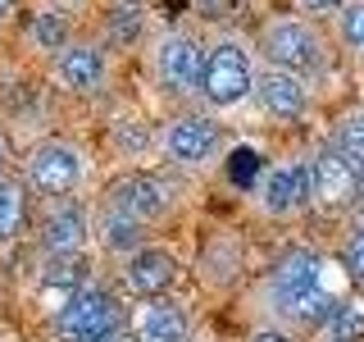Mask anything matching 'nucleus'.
Here are the masks:
<instances>
[{
	"label": "nucleus",
	"mask_w": 364,
	"mask_h": 342,
	"mask_svg": "<svg viewBox=\"0 0 364 342\" xmlns=\"http://www.w3.org/2000/svg\"><path fill=\"white\" fill-rule=\"evenodd\" d=\"M328 269L333 265H328L314 247L282 251V256L269 265V279H264L269 311L291 328H323L328 315L341 306L337 288L328 283Z\"/></svg>",
	"instance_id": "f257e3e1"
},
{
	"label": "nucleus",
	"mask_w": 364,
	"mask_h": 342,
	"mask_svg": "<svg viewBox=\"0 0 364 342\" xmlns=\"http://www.w3.org/2000/svg\"><path fill=\"white\" fill-rule=\"evenodd\" d=\"M255 55L242 37H219L205 51V78H200V100L210 110H237L255 96Z\"/></svg>",
	"instance_id": "f03ea898"
},
{
	"label": "nucleus",
	"mask_w": 364,
	"mask_h": 342,
	"mask_svg": "<svg viewBox=\"0 0 364 342\" xmlns=\"http://www.w3.org/2000/svg\"><path fill=\"white\" fill-rule=\"evenodd\" d=\"M259 55H264V64L301 73V78H314L328 64V46L318 37L314 19L305 14H273L259 28Z\"/></svg>",
	"instance_id": "7ed1b4c3"
},
{
	"label": "nucleus",
	"mask_w": 364,
	"mask_h": 342,
	"mask_svg": "<svg viewBox=\"0 0 364 342\" xmlns=\"http://www.w3.org/2000/svg\"><path fill=\"white\" fill-rule=\"evenodd\" d=\"M123 301L114 296L109 288H96L87 283L77 296H68L60 311L50 315L55 324V338L60 342H105L114 333H123Z\"/></svg>",
	"instance_id": "20e7f679"
},
{
	"label": "nucleus",
	"mask_w": 364,
	"mask_h": 342,
	"mask_svg": "<svg viewBox=\"0 0 364 342\" xmlns=\"http://www.w3.org/2000/svg\"><path fill=\"white\" fill-rule=\"evenodd\" d=\"M205 46L196 32L187 28H168L164 37L155 41V83L164 96H200V78H205Z\"/></svg>",
	"instance_id": "39448f33"
},
{
	"label": "nucleus",
	"mask_w": 364,
	"mask_h": 342,
	"mask_svg": "<svg viewBox=\"0 0 364 342\" xmlns=\"http://www.w3.org/2000/svg\"><path fill=\"white\" fill-rule=\"evenodd\" d=\"M23 182L37 187L41 197H68V192H77L87 182V155H82V146L60 142V137L37 142L28 151V160H23Z\"/></svg>",
	"instance_id": "423d86ee"
},
{
	"label": "nucleus",
	"mask_w": 364,
	"mask_h": 342,
	"mask_svg": "<svg viewBox=\"0 0 364 342\" xmlns=\"http://www.w3.org/2000/svg\"><path fill=\"white\" fill-rule=\"evenodd\" d=\"M255 201L269 219H291V214L310 210L314 205V174L310 160H273L264 165V174L255 182Z\"/></svg>",
	"instance_id": "0eeeda50"
},
{
	"label": "nucleus",
	"mask_w": 364,
	"mask_h": 342,
	"mask_svg": "<svg viewBox=\"0 0 364 342\" xmlns=\"http://www.w3.org/2000/svg\"><path fill=\"white\" fill-rule=\"evenodd\" d=\"M223 146V133L210 114L200 110H187V114H173L159 133V155L168 160L173 169H205Z\"/></svg>",
	"instance_id": "6e6552de"
},
{
	"label": "nucleus",
	"mask_w": 364,
	"mask_h": 342,
	"mask_svg": "<svg viewBox=\"0 0 364 342\" xmlns=\"http://www.w3.org/2000/svg\"><path fill=\"white\" fill-rule=\"evenodd\" d=\"M173 182L151 174V169H128V174H119L105 187V205H114V210L132 214V219H141L146 228L159 224L168 210H173Z\"/></svg>",
	"instance_id": "1a4fd4ad"
},
{
	"label": "nucleus",
	"mask_w": 364,
	"mask_h": 342,
	"mask_svg": "<svg viewBox=\"0 0 364 342\" xmlns=\"http://www.w3.org/2000/svg\"><path fill=\"white\" fill-rule=\"evenodd\" d=\"M178 256L168 247H155V242H146V247H136L132 256H123V265H119V279H123V288H128L132 296H141V301H155V296H164L168 288L178 283Z\"/></svg>",
	"instance_id": "9d476101"
},
{
	"label": "nucleus",
	"mask_w": 364,
	"mask_h": 342,
	"mask_svg": "<svg viewBox=\"0 0 364 342\" xmlns=\"http://www.w3.org/2000/svg\"><path fill=\"white\" fill-rule=\"evenodd\" d=\"M255 100H259V110H264L269 119L296 123V119L310 114V78L264 64V68H259V78H255Z\"/></svg>",
	"instance_id": "9b49d317"
},
{
	"label": "nucleus",
	"mask_w": 364,
	"mask_h": 342,
	"mask_svg": "<svg viewBox=\"0 0 364 342\" xmlns=\"http://www.w3.org/2000/svg\"><path fill=\"white\" fill-rule=\"evenodd\" d=\"M310 174H314V205L346 210V205L360 201V169L337 146H323V151L310 155Z\"/></svg>",
	"instance_id": "f8f14e48"
},
{
	"label": "nucleus",
	"mask_w": 364,
	"mask_h": 342,
	"mask_svg": "<svg viewBox=\"0 0 364 342\" xmlns=\"http://www.w3.org/2000/svg\"><path fill=\"white\" fill-rule=\"evenodd\" d=\"M50 73L55 83H60L64 91H77V96H91V91L105 87V51H100L96 41H68L60 55L50 60Z\"/></svg>",
	"instance_id": "ddd939ff"
},
{
	"label": "nucleus",
	"mask_w": 364,
	"mask_h": 342,
	"mask_svg": "<svg viewBox=\"0 0 364 342\" xmlns=\"http://www.w3.org/2000/svg\"><path fill=\"white\" fill-rule=\"evenodd\" d=\"M87 237H91V219H87L82 205L68 201V197L41 219V247H46V256H55V260H73V256H82Z\"/></svg>",
	"instance_id": "4468645a"
},
{
	"label": "nucleus",
	"mask_w": 364,
	"mask_h": 342,
	"mask_svg": "<svg viewBox=\"0 0 364 342\" xmlns=\"http://www.w3.org/2000/svg\"><path fill=\"white\" fill-rule=\"evenodd\" d=\"M132 338L136 342H187L191 338V315L168 296L141 301L132 315Z\"/></svg>",
	"instance_id": "2eb2a0df"
},
{
	"label": "nucleus",
	"mask_w": 364,
	"mask_h": 342,
	"mask_svg": "<svg viewBox=\"0 0 364 342\" xmlns=\"http://www.w3.org/2000/svg\"><path fill=\"white\" fill-rule=\"evenodd\" d=\"M96 233H100V242H105V251H119V256H132L136 247H146V224L132 219V214H123V210H114V205L100 210Z\"/></svg>",
	"instance_id": "dca6fc26"
},
{
	"label": "nucleus",
	"mask_w": 364,
	"mask_h": 342,
	"mask_svg": "<svg viewBox=\"0 0 364 342\" xmlns=\"http://www.w3.org/2000/svg\"><path fill=\"white\" fill-rule=\"evenodd\" d=\"M318 333H323V342H364V306L341 296V306L328 315V324Z\"/></svg>",
	"instance_id": "f3484780"
},
{
	"label": "nucleus",
	"mask_w": 364,
	"mask_h": 342,
	"mask_svg": "<svg viewBox=\"0 0 364 342\" xmlns=\"http://www.w3.org/2000/svg\"><path fill=\"white\" fill-rule=\"evenodd\" d=\"M23 214H28V197H23V182L0 178V247L18 237Z\"/></svg>",
	"instance_id": "a211bd4d"
},
{
	"label": "nucleus",
	"mask_w": 364,
	"mask_h": 342,
	"mask_svg": "<svg viewBox=\"0 0 364 342\" xmlns=\"http://www.w3.org/2000/svg\"><path fill=\"white\" fill-rule=\"evenodd\" d=\"M333 146L350 160L355 169H364V105L360 110H346L337 119V133H333Z\"/></svg>",
	"instance_id": "6ab92c4d"
},
{
	"label": "nucleus",
	"mask_w": 364,
	"mask_h": 342,
	"mask_svg": "<svg viewBox=\"0 0 364 342\" xmlns=\"http://www.w3.org/2000/svg\"><path fill=\"white\" fill-rule=\"evenodd\" d=\"M333 23H337V41L346 46L355 60H364V0H346L333 14Z\"/></svg>",
	"instance_id": "aec40b11"
},
{
	"label": "nucleus",
	"mask_w": 364,
	"mask_h": 342,
	"mask_svg": "<svg viewBox=\"0 0 364 342\" xmlns=\"http://www.w3.org/2000/svg\"><path fill=\"white\" fill-rule=\"evenodd\" d=\"M28 37H32V46H41V51L60 55L64 46H68V28H64V19L55 14V9H46V14H37V19L28 23Z\"/></svg>",
	"instance_id": "412c9836"
},
{
	"label": "nucleus",
	"mask_w": 364,
	"mask_h": 342,
	"mask_svg": "<svg viewBox=\"0 0 364 342\" xmlns=\"http://www.w3.org/2000/svg\"><path fill=\"white\" fill-rule=\"evenodd\" d=\"M341 269L350 274L355 288H364V219H355L341 237Z\"/></svg>",
	"instance_id": "4be33fe9"
},
{
	"label": "nucleus",
	"mask_w": 364,
	"mask_h": 342,
	"mask_svg": "<svg viewBox=\"0 0 364 342\" xmlns=\"http://www.w3.org/2000/svg\"><path fill=\"white\" fill-rule=\"evenodd\" d=\"M259 174H264V155L250 151V146H237L232 160H228V178H232L237 187H250V192H255Z\"/></svg>",
	"instance_id": "5701e85b"
},
{
	"label": "nucleus",
	"mask_w": 364,
	"mask_h": 342,
	"mask_svg": "<svg viewBox=\"0 0 364 342\" xmlns=\"http://www.w3.org/2000/svg\"><path fill=\"white\" fill-rule=\"evenodd\" d=\"M341 5H346V0H296V9H301L305 19H323V14H337Z\"/></svg>",
	"instance_id": "b1692460"
},
{
	"label": "nucleus",
	"mask_w": 364,
	"mask_h": 342,
	"mask_svg": "<svg viewBox=\"0 0 364 342\" xmlns=\"http://www.w3.org/2000/svg\"><path fill=\"white\" fill-rule=\"evenodd\" d=\"M250 342H296V338L287 333V328H255Z\"/></svg>",
	"instance_id": "393cba45"
},
{
	"label": "nucleus",
	"mask_w": 364,
	"mask_h": 342,
	"mask_svg": "<svg viewBox=\"0 0 364 342\" xmlns=\"http://www.w3.org/2000/svg\"><path fill=\"white\" fill-rule=\"evenodd\" d=\"M9 19H14V0H0V28H5Z\"/></svg>",
	"instance_id": "a878e982"
},
{
	"label": "nucleus",
	"mask_w": 364,
	"mask_h": 342,
	"mask_svg": "<svg viewBox=\"0 0 364 342\" xmlns=\"http://www.w3.org/2000/svg\"><path fill=\"white\" fill-rule=\"evenodd\" d=\"M105 342H136L132 333H114V338H105Z\"/></svg>",
	"instance_id": "bb28decb"
},
{
	"label": "nucleus",
	"mask_w": 364,
	"mask_h": 342,
	"mask_svg": "<svg viewBox=\"0 0 364 342\" xmlns=\"http://www.w3.org/2000/svg\"><path fill=\"white\" fill-rule=\"evenodd\" d=\"M0 178H5V142H0Z\"/></svg>",
	"instance_id": "cd10ccee"
},
{
	"label": "nucleus",
	"mask_w": 364,
	"mask_h": 342,
	"mask_svg": "<svg viewBox=\"0 0 364 342\" xmlns=\"http://www.w3.org/2000/svg\"><path fill=\"white\" fill-rule=\"evenodd\" d=\"M360 201H364V169H360Z\"/></svg>",
	"instance_id": "c85d7f7f"
},
{
	"label": "nucleus",
	"mask_w": 364,
	"mask_h": 342,
	"mask_svg": "<svg viewBox=\"0 0 364 342\" xmlns=\"http://www.w3.org/2000/svg\"><path fill=\"white\" fill-rule=\"evenodd\" d=\"M0 342H5V338H0Z\"/></svg>",
	"instance_id": "c756f323"
}]
</instances>
